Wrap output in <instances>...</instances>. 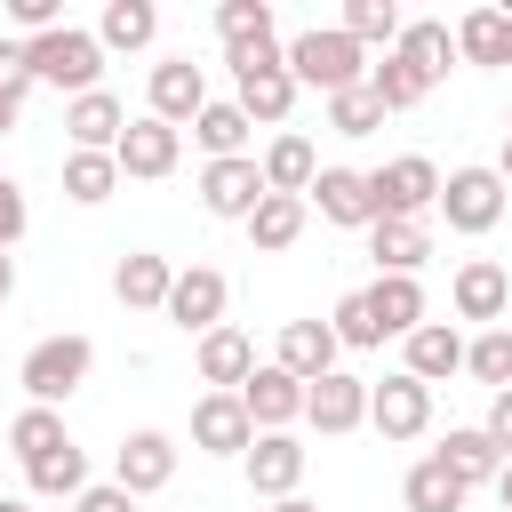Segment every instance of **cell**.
Returning <instances> with one entry per match:
<instances>
[{"instance_id": "6da1fadb", "label": "cell", "mask_w": 512, "mask_h": 512, "mask_svg": "<svg viewBox=\"0 0 512 512\" xmlns=\"http://www.w3.org/2000/svg\"><path fill=\"white\" fill-rule=\"evenodd\" d=\"M224 64H232V104L248 112V120H264V128H280L288 112H296V72H288V48L280 40H256V48H224Z\"/></svg>"}, {"instance_id": "7a4b0ae2", "label": "cell", "mask_w": 512, "mask_h": 512, "mask_svg": "<svg viewBox=\"0 0 512 512\" xmlns=\"http://www.w3.org/2000/svg\"><path fill=\"white\" fill-rule=\"evenodd\" d=\"M288 72H296V88L344 96V88L368 80V48H360L352 32H336V24H304V32L288 40Z\"/></svg>"}, {"instance_id": "3957f363", "label": "cell", "mask_w": 512, "mask_h": 512, "mask_svg": "<svg viewBox=\"0 0 512 512\" xmlns=\"http://www.w3.org/2000/svg\"><path fill=\"white\" fill-rule=\"evenodd\" d=\"M88 368H96V344H88L80 328H64V336H40V344L24 352L16 384H24L32 408H56V400H72V392L88 384Z\"/></svg>"}, {"instance_id": "277c9868", "label": "cell", "mask_w": 512, "mask_h": 512, "mask_svg": "<svg viewBox=\"0 0 512 512\" xmlns=\"http://www.w3.org/2000/svg\"><path fill=\"white\" fill-rule=\"evenodd\" d=\"M32 88H64V96H88L104 88V40L80 32V24H56L32 40Z\"/></svg>"}, {"instance_id": "5b68a950", "label": "cell", "mask_w": 512, "mask_h": 512, "mask_svg": "<svg viewBox=\"0 0 512 512\" xmlns=\"http://www.w3.org/2000/svg\"><path fill=\"white\" fill-rule=\"evenodd\" d=\"M368 192H376V216H432L440 208V168L424 160V152H400V160H384V168H368Z\"/></svg>"}, {"instance_id": "8992f818", "label": "cell", "mask_w": 512, "mask_h": 512, "mask_svg": "<svg viewBox=\"0 0 512 512\" xmlns=\"http://www.w3.org/2000/svg\"><path fill=\"white\" fill-rule=\"evenodd\" d=\"M440 216H448V232H496L504 224V176L496 168H448L440 176Z\"/></svg>"}, {"instance_id": "52a82bcc", "label": "cell", "mask_w": 512, "mask_h": 512, "mask_svg": "<svg viewBox=\"0 0 512 512\" xmlns=\"http://www.w3.org/2000/svg\"><path fill=\"white\" fill-rule=\"evenodd\" d=\"M200 208L208 216H224V224H248L256 216V200H264V160L256 152H240V160H200Z\"/></svg>"}, {"instance_id": "ba28073f", "label": "cell", "mask_w": 512, "mask_h": 512, "mask_svg": "<svg viewBox=\"0 0 512 512\" xmlns=\"http://www.w3.org/2000/svg\"><path fill=\"white\" fill-rule=\"evenodd\" d=\"M112 160H120V176H136V184H160V176H176V160H184V128H168V120H128V136L112 144Z\"/></svg>"}, {"instance_id": "9c48e42d", "label": "cell", "mask_w": 512, "mask_h": 512, "mask_svg": "<svg viewBox=\"0 0 512 512\" xmlns=\"http://www.w3.org/2000/svg\"><path fill=\"white\" fill-rule=\"evenodd\" d=\"M368 424H376L384 440H416V432L432 424V384H416L408 368H392L384 384H368Z\"/></svg>"}, {"instance_id": "30bf717a", "label": "cell", "mask_w": 512, "mask_h": 512, "mask_svg": "<svg viewBox=\"0 0 512 512\" xmlns=\"http://www.w3.org/2000/svg\"><path fill=\"white\" fill-rule=\"evenodd\" d=\"M112 480H120L128 496H160V488L176 480V440H168V432H152V424H144V432H128V440L112 448Z\"/></svg>"}, {"instance_id": "8fae6325", "label": "cell", "mask_w": 512, "mask_h": 512, "mask_svg": "<svg viewBox=\"0 0 512 512\" xmlns=\"http://www.w3.org/2000/svg\"><path fill=\"white\" fill-rule=\"evenodd\" d=\"M152 120H168V128H192L200 112H208V72L192 64V56H168V64H152Z\"/></svg>"}, {"instance_id": "7c38bea8", "label": "cell", "mask_w": 512, "mask_h": 512, "mask_svg": "<svg viewBox=\"0 0 512 512\" xmlns=\"http://www.w3.org/2000/svg\"><path fill=\"white\" fill-rule=\"evenodd\" d=\"M448 304H456V320H504V304H512V272L496 264V256H464L456 264V280H448Z\"/></svg>"}, {"instance_id": "4fadbf2b", "label": "cell", "mask_w": 512, "mask_h": 512, "mask_svg": "<svg viewBox=\"0 0 512 512\" xmlns=\"http://www.w3.org/2000/svg\"><path fill=\"white\" fill-rule=\"evenodd\" d=\"M224 272L216 264H184L176 272V288H168V320L184 328V336H208V328H224Z\"/></svg>"}, {"instance_id": "5bb4252c", "label": "cell", "mask_w": 512, "mask_h": 512, "mask_svg": "<svg viewBox=\"0 0 512 512\" xmlns=\"http://www.w3.org/2000/svg\"><path fill=\"white\" fill-rule=\"evenodd\" d=\"M304 392H312V384H296L288 368L256 360V376L240 384V408H248V424H256V432H288V424L304 416Z\"/></svg>"}, {"instance_id": "9a60e30c", "label": "cell", "mask_w": 512, "mask_h": 512, "mask_svg": "<svg viewBox=\"0 0 512 512\" xmlns=\"http://www.w3.org/2000/svg\"><path fill=\"white\" fill-rule=\"evenodd\" d=\"M304 424L312 432H328V440H344V432H360L368 424V376H320L312 392H304Z\"/></svg>"}, {"instance_id": "2e32d148", "label": "cell", "mask_w": 512, "mask_h": 512, "mask_svg": "<svg viewBox=\"0 0 512 512\" xmlns=\"http://www.w3.org/2000/svg\"><path fill=\"white\" fill-rule=\"evenodd\" d=\"M248 440H256V424H248L240 392H200L192 400V448L200 456H248Z\"/></svg>"}, {"instance_id": "e0dca14e", "label": "cell", "mask_w": 512, "mask_h": 512, "mask_svg": "<svg viewBox=\"0 0 512 512\" xmlns=\"http://www.w3.org/2000/svg\"><path fill=\"white\" fill-rule=\"evenodd\" d=\"M240 472H248V488L256 496H296V480H304V440L296 432H256L248 440V456H240Z\"/></svg>"}, {"instance_id": "ac0fdd59", "label": "cell", "mask_w": 512, "mask_h": 512, "mask_svg": "<svg viewBox=\"0 0 512 512\" xmlns=\"http://www.w3.org/2000/svg\"><path fill=\"white\" fill-rule=\"evenodd\" d=\"M336 328L328 320H288L280 328V352H272V368H288L296 384H320V376H336Z\"/></svg>"}, {"instance_id": "d6986e66", "label": "cell", "mask_w": 512, "mask_h": 512, "mask_svg": "<svg viewBox=\"0 0 512 512\" xmlns=\"http://www.w3.org/2000/svg\"><path fill=\"white\" fill-rule=\"evenodd\" d=\"M192 368H200V384H208V392H240V384L256 376V344L224 320V328H208V336L192 344Z\"/></svg>"}, {"instance_id": "ffe728a7", "label": "cell", "mask_w": 512, "mask_h": 512, "mask_svg": "<svg viewBox=\"0 0 512 512\" xmlns=\"http://www.w3.org/2000/svg\"><path fill=\"white\" fill-rule=\"evenodd\" d=\"M64 136H72V152H112V144L128 136V112H120V96H112V88H88V96H72V104H64Z\"/></svg>"}, {"instance_id": "44dd1931", "label": "cell", "mask_w": 512, "mask_h": 512, "mask_svg": "<svg viewBox=\"0 0 512 512\" xmlns=\"http://www.w3.org/2000/svg\"><path fill=\"white\" fill-rule=\"evenodd\" d=\"M304 200H312L328 224H360V232L376 224V192H368V168H320Z\"/></svg>"}, {"instance_id": "7402d4cb", "label": "cell", "mask_w": 512, "mask_h": 512, "mask_svg": "<svg viewBox=\"0 0 512 512\" xmlns=\"http://www.w3.org/2000/svg\"><path fill=\"white\" fill-rule=\"evenodd\" d=\"M168 288H176V264L152 256V248H128V256L112 264V296H120L128 312H168Z\"/></svg>"}, {"instance_id": "603a6c76", "label": "cell", "mask_w": 512, "mask_h": 512, "mask_svg": "<svg viewBox=\"0 0 512 512\" xmlns=\"http://www.w3.org/2000/svg\"><path fill=\"white\" fill-rule=\"evenodd\" d=\"M368 256H376V272L416 280V272H424V256H432V232H424L416 216H376V224H368Z\"/></svg>"}, {"instance_id": "cb8c5ba5", "label": "cell", "mask_w": 512, "mask_h": 512, "mask_svg": "<svg viewBox=\"0 0 512 512\" xmlns=\"http://www.w3.org/2000/svg\"><path fill=\"white\" fill-rule=\"evenodd\" d=\"M400 368H408L416 384H448V376L464 368V336H456L448 320H424L416 336H400Z\"/></svg>"}, {"instance_id": "d4e9b609", "label": "cell", "mask_w": 512, "mask_h": 512, "mask_svg": "<svg viewBox=\"0 0 512 512\" xmlns=\"http://www.w3.org/2000/svg\"><path fill=\"white\" fill-rule=\"evenodd\" d=\"M312 176H320V152H312V136L280 128V136L264 144V192H288V200H304V192H312Z\"/></svg>"}, {"instance_id": "484cf974", "label": "cell", "mask_w": 512, "mask_h": 512, "mask_svg": "<svg viewBox=\"0 0 512 512\" xmlns=\"http://www.w3.org/2000/svg\"><path fill=\"white\" fill-rule=\"evenodd\" d=\"M304 224H312V200L264 192V200H256V216H248V248H256V256H280V248H296V240H304Z\"/></svg>"}, {"instance_id": "4316f807", "label": "cell", "mask_w": 512, "mask_h": 512, "mask_svg": "<svg viewBox=\"0 0 512 512\" xmlns=\"http://www.w3.org/2000/svg\"><path fill=\"white\" fill-rule=\"evenodd\" d=\"M432 456H440V464H448L464 488H496V472H504V448H496L480 424H456V432H448Z\"/></svg>"}, {"instance_id": "83f0119b", "label": "cell", "mask_w": 512, "mask_h": 512, "mask_svg": "<svg viewBox=\"0 0 512 512\" xmlns=\"http://www.w3.org/2000/svg\"><path fill=\"white\" fill-rule=\"evenodd\" d=\"M456 56L464 64H512V8H464L456 16Z\"/></svg>"}, {"instance_id": "f1b7e54d", "label": "cell", "mask_w": 512, "mask_h": 512, "mask_svg": "<svg viewBox=\"0 0 512 512\" xmlns=\"http://www.w3.org/2000/svg\"><path fill=\"white\" fill-rule=\"evenodd\" d=\"M392 56H400L408 72H424V88H432V80H448V64H456V32H448L440 16H416V24L400 32Z\"/></svg>"}, {"instance_id": "f546056e", "label": "cell", "mask_w": 512, "mask_h": 512, "mask_svg": "<svg viewBox=\"0 0 512 512\" xmlns=\"http://www.w3.org/2000/svg\"><path fill=\"white\" fill-rule=\"evenodd\" d=\"M368 312H376L384 336H416V328H424V288L400 280V272H376V280H368Z\"/></svg>"}, {"instance_id": "4dcf8cb0", "label": "cell", "mask_w": 512, "mask_h": 512, "mask_svg": "<svg viewBox=\"0 0 512 512\" xmlns=\"http://www.w3.org/2000/svg\"><path fill=\"white\" fill-rule=\"evenodd\" d=\"M464 496H472V488H464L440 456H416L408 480H400V504H408V512H464Z\"/></svg>"}, {"instance_id": "1f68e13d", "label": "cell", "mask_w": 512, "mask_h": 512, "mask_svg": "<svg viewBox=\"0 0 512 512\" xmlns=\"http://www.w3.org/2000/svg\"><path fill=\"white\" fill-rule=\"evenodd\" d=\"M248 128H256V120H248L240 104H216V96H208V112L192 120V144H200L208 160H240V152H248Z\"/></svg>"}, {"instance_id": "d6a6232c", "label": "cell", "mask_w": 512, "mask_h": 512, "mask_svg": "<svg viewBox=\"0 0 512 512\" xmlns=\"http://www.w3.org/2000/svg\"><path fill=\"white\" fill-rule=\"evenodd\" d=\"M112 192H120V160H112V152H64V200L104 208Z\"/></svg>"}, {"instance_id": "836d02e7", "label": "cell", "mask_w": 512, "mask_h": 512, "mask_svg": "<svg viewBox=\"0 0 512 512\" xmlns=\"http://www.w3.org/2000/svg\"><path fill=\"white\" fill-rule=\"evenodd\" d=\"M8 448H16V464L32 472V464H48L56 448H72V432H64V416H56V408H24V416L8 424Z\"/></svg>"}, {"instance_id": "e575fe53", "label": "cell", "mask_w": 512, "mask_h": 512, "mask_svg": "<svg viewBox=\"0 0 512 512\" xmlns=\"http://www.w3.org/2000/svg\"><path fill=\"white\" fill-rule=\"evenodd\" d=\"M336 32H352L360 48H400V32H408V16L392 8V0H344V16H336Z\"/></svg>"}, {"instance_id": "d590c367", "label": "cell", "mask_w": 512, "mask_h": 512, "mask_svg": "<svg viewBox=\"0 0 512 512\" xmlns=\"http://www.w3.org/2000/svg\"><path fill=\"white\" fill-rule=\"evenodd\" d=\"M152 32H160V8L152 0H112L96 16V40L104 48H152Z\"/></svg>"}, {"instance_id": "8d00e7d4", "label": "cell", "mask_w": 512, "mask_h": 512, "mask_svg": "<svg viewBox=\"0 0 512 512\" xmlns=\"http://www.w3.org/2000/svg\"><path fill=\"white\" fill-rule=\"evenodd\" d=\"M368 96H376L384 112H408V104H424L432 88H424V72H408V64H400V56L384 48V56L368 64Z\"/></svg>"}, {"instance_id": "74e56055", "label": "cell", "mask_w": 512, "mask_h": 512, "mask_svg": "<svg viewBox=\"0 0 512 512\" xmlns=\"http://www.w3.org/2000/svg\"><path fill=\"white\" fill-rule=\"evenodd\" d=\"M464 368L488 384V392H512V328H480L464 344Z\"/></svg>"}, {"instance_id": "f35d334b", "label": "cell", "mask_w": 512, "mask_h": 512, "mask_svg": "<svg viewBox=\"0 0 512 512\" xmlns=\"http://www.w3.org/2000/svg\"><path fill=\"white\" fill-rule=\"evenodd\" d=\"M216 40H224V48L272 40V8H264V0H224V8H216Z\"/></svg>"}, {"instance_id": "ab89813d", "label": "cell", "mask_w": 512, "mask_h": 512, "mask_svg": "<svg viewBox=\"0 0 512 512\" xmlns=\"http://www.w3.org/2000/svg\"><path fill=\"white\" fill-rule=\"evenodd\" d=\"M328 328H336V344H344V352H368V344H384V328H376V312H368V288H352V296H336V312H328Z\"/></svg>"}, {"instance_id": "60d3db41", "label": "cell", "mask_w": 512, "mask_h": 512, "mask_svg": "<svg viewBox=\"0 0 512 512\" xmlns=\"http://www.w3.org/2000/svg\"><path fill=\"white\" fill-rule=\"evenodd\" d=\"M24 480H32V496H64V504H72V496L88 488V456H80V448H56V456L32 464Z\"/></svg>"}, {"instance_id": "b9f144b4", "label": "cell", "mask_w": 512, "mask_h": 512, "mask_svg": "<svg viewBox=\"0 0 512 512\" xmlns=\"http://www.w3.org/2000/svg\"><path fill=\"white\" fill-rule=\"evenodd\" d=\"M328 128H336V136H376V128H384V104L368 96V80L344 88V96H328Z\"/></svg>"}, {"instance_id": "7bdbcfd3", "label": "cell", "mask_w": 512, "mask_h": 512, "mask_svg": "<svg viewBox=\"0 0 512 512\" xmlns=\"http://www.w3.org/2000/svg\"><path fill=\"white\" fill-rule=\"evenodd\" d=\"M8 24H16L24 40H40V32L64 24V8H56V0H8Z\"/></svg>"}, {"instance_id": "ee69618b", "label": "cell", "mask_w": 512, "mask_h": 512, "mask_svg": "<svg viewBox=\"0 0 512 512\" xmlns=\"http://www.w3.org/2000/svg\"><path fill=\"white\" fill-rule=\"evenodd\" d=\"M24 224H32L24 184H16V176H0V248H16V240H24Z\"/></svg>"}, {"instance_id": "f6af8a7d", "label": "cell", "mask_w": 512, "mask_h": 512, "mask_svg": "<svg viewBox=\"0 0 512 512\" xmlns=\"http://www.w3.org/2000/svg\"><path fill=\"white\" fill-rule=\"evenodd\" d=\"M72 512H136V496H128L120 480H104V488H80V496H72Z\"/></svg>"}, {"instance_id": "bcb514c9", "label": "cell", "mask_w": 512, "mask_h": 512, "mask_svg": "<svg viewBox=\"0 0 512 512\" xmlns=\"http://www.w3.org/2000/svg\"><path fill=\"white\" fill-rule=\"evenodd\" d=\"M496 448H504V464H512V392H488V424H480Z\"/></svg>"}, {"instance_id": "7dc6e473", "label": "cell", "mask_w": 512, "mask_h": 512, "mask_svg": "<svg viewBox=\"0 0 512 512\" xmlns=\"http://www.w3.org/2000/svg\"><path fill=\"white\" fill-rule=\"evenodd\" d=\"M16 120H24V88H0V136H8Z\"/></svg>"}, {"instance_id": "c3c4849f", "label": "cell", "mask_w": 512, "mask_h": 512, "mask_svg": "<svg viewBox=\"0 0 512 512\" xmlns=\"http://www.w3.org/2000/svg\"><path fill=\"white\" fill-rule=\"evenodd\" d=\"M8 296H16V256L0 248V304H8Z\"/></svg>"}, {"instance_id": "681fc988", "label": "cell", "mask_w": 512, "mask_h": 512, "mask_svg": "<svg viewBox=\"0 0 512 512\" xmlns=\"http://www.w3.org/2000/svg\"><path fill=\"white\" fill-rule=\"evenodd\" d=\"M272 512H320V504H312V496H280Z\"/></svg>"}, {"instance_id": "f907efd6", "label": "cell", "mask_w": 512, "mask_h": 512, "mask_svg": "<svg viewBox=\"0 0 512 512\" xmlns=\"http://www.w3.org/2000/svg\"><path fill=\"white\" fill-rule=\"evenodd\" d=\"M496 504H504V512H512V464H504V472H496Z\"/></svg>"}, {"instance_id": "816d5d0a", "label": "cell", "mask_w": 512, "mask_h": 512, "mask_svg": "<svg viewBox=\"0 0 512 512\" xmlns=\"http://www.w3.org/2000/svg\"><path fill=\"white\" fill-rule=\"evenodd\" d=\"M496 176H504V184H512V136H504V160H496Z\"/></svg>"}, {"instance_id": "f5cc1de1", "label": "cell", "mask_w": 512, "mask_h": 512, "mask_svg": "<svg viewBox=\"0 0 512 512\" xmlns=\"http://www.w3.org/2000/svg\"><path fill=\"white\" fill-rule=\"evenodd\" d=\"M0 512H32V504H24V496H0Z\"/></svg>"}]
</instances>
